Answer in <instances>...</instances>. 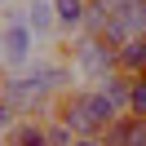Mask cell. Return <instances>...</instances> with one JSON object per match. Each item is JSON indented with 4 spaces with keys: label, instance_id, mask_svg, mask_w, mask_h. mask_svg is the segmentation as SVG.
Returning <instances> with one entry per match:
<instances>
[{
    "label": "cell",
    "instance_id": "cell-1",
    "mask_svg": "<svg viewBox=\"0 0 146 146\" xmlns=\"http://www.w3.org/2000/svg\"><path fill=\"white\" fill-rule=\"evenodd\" d=\"M53 115H62L66 124L80 133V142H102V133H106L124 111L102 93V84H89V89H66L62 98H58Z\"/></svg>",
    "mask_w": 146,
    "mask_h": 146
},
{
    "label": "cell",
    "instance_id": "cell-7",
    "mask_svg": "<svg viewBox=\"0 0 146 146\" xmlns=\"http://www.w3.org/2000/svg\"><path fill=\"white\" fill-rule=\"evenodd\" d=\"M119 71H128V75L146 71V36H128L119 44Z\"/></svg>",
    "mask_w": 146,
    "mask_h": 146
},
{
    "label": "cell",
    "instance_id": "cell-9",
    "mask_svg": "<svg viewBox=\"0 0 146 146\" xmlns=\"http://www.w3.org/2000/svg\"><path fill=\"white\" fill-rule=\"evenodd\" d=\"M102 93H106L119 111H128V102H133V75L128 71H111L106 80H102Z\"/></svg>",
    "mask_w": 146,
    "mask_h": 146
},
{
    "label": "cell",
    "instance_id": "cell-6",
    "mask_svg": "<svg viewBox=\"0 0 146 146\" xmlns=\"http://www.w3.org/2000/svg\"><path fill=\"white\" fill-rule=\"evenodd\" d=\"M5 142H9V146H49V137H44V119H40V115H22L18 124L5 133Z\"/></svg>",
    "mask_w": 146,
    "mask_h": 146
},
{
    "label": "cell",
    "instance_id": "cell-2",
    "mask_svg": "<svg viewBox=\"0 0 146 146\" xmlns=\"http://www.w3.org/2000/svg\"><path fill=\"white\" fill-rule=\"evenodd\" d=\"M66 58H71L80 84H102L111 71H119V44H111L106 36H89V31L71 36Z\"/></svg>",
    "mask_w": 146,
    "mask_h": 146
},
{
    "label": "cell",
    "instance_id": "cell-3",
    "mask_svg": "<svg viewBox=\"0 0 146 146\" xmlns=\"http://www.w3.org/2000/svg\"><path fill=\"white\" fill-rule=\"evenodd\" d=\"M40 49H44V40L31 31L27 18H5V27H0V62H5V71H27L40 58Z\"/></svg>",
    "mask_w": 146,
    "mask_h": 146
},
{
    "label": "cell",
    "instance_id": "cell-8",
    "mask_svg": "<svg viewBox=\"0 0 146 146\" xmlns=\"http://www.w3.org/2000/svg\"><path fill=\"white\" fill-rule=\"evenodd\" d=\"M58 18H62V36H80L89 18V0H58Z\"/></svg>",
    "mask_w": 146,
    "mask_h": 146
},
{
    "label": "cell",
    "instance_id": "cell-5",
    "mask_svg": "<svg viewBox=\"0 0 146 146\" xmlns=\"http://www.w3.org/2000/svg\"><path fill=\"white\" fill-rule=\"evenodd\" d=\"M102 142H111V146H146V115L124 111V115L102 133Z\"/></svg>",
    "mask_w": 146,
    "mask_h": 146
},
{
    "label": "cell",
    "instance_id": "cell-4",
    "mask_svg": "<svg viewBox=\"0 0 146 146\" xmlns=\"http://www.w3.org/2000/svg\"><path fill=\"white\" fill-rule=\"evenodd\" d=\"M22 18L31 22V31H36L40 40H53L62 36V18H58V0H22Z\"/></svg>",
    "mask_w": 146,
    "mask_h": 146
},
{
    "label": "cell",
    "instance_id": "cell-10",
    "mask_svg": "<svg viewBox=\"0 0 146 146\" xmlns=\"http://www.w3.org/2000/svg\"><path fill=\"white\" fill-rule=\"evenodd\" d=\"M128 111L133 115H146V71L133 75V102H128Z\"/></svg>",
    "mask_w": 146,
    "mask_h": 146
}]
</instances>
